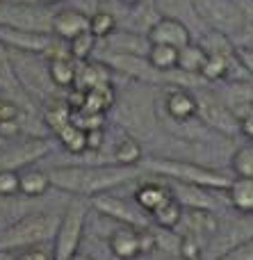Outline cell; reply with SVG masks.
<instances>
[{
	"instance_id": "obj_16",
	"label": "cell",
	"mask_w": 253,
	"mask_h": 260,
	"mask_svg": "<svg viewBox=\"0 0 253 260\" xmlns=\"http://www.w3.org/2000/svg\"><path fill=\"white\" fill-rule=\"evenodd\" d=\"M50 39H53V35H46V32H30V30H16V27L0 25V41L9 50L41 55L48 48Z\"/></svg>"
},
{
	"instance_id": "obj_34",
	"label": "cell",
	"mask_w": 253,
	"mask_h": 260,
	"mask_svg": "<svg viewBox=\"0 0 253 260\" xmlns=\"http://www.w3.org/2000/svg\"><path fill=\"white\" fill-rule=\"evenodd\" d=\"M205 251V244L199 238L190 233H180V249H178V256L183 260H201Z\"/></svg>"
},
{
	"instance_id": "obj_21",
	"label": "cell",
	"mask_w": 253,
	"mask_h": 260,
	"mask_svg": "<svg viewBox=\"0 0 253 260\" xmlns=\"http://www.w3.org/2000/svg\"><path fill=\"white\" fill-rule=\"evenodd\" d=\"M0 94H5L7 99L16 101V103H21V101H25V91L21 89V85H18V78L16 73H14V64H12V57H9V48L0 41Z\"/></svg>"
},
{
	"instance_id": "obj_22",
	"label": "cell",
	"mask_w": 253,
	"mask_h": 260,
	"mask_svg": "<svg viewBox=\"0 0 253 260\" xmlns=\"http://www.w3.org/2000/svg\"><path fill=\"white\" fill-rule=\"evenodd\" d=\"M226 199L228 206L235 208L240 215H253V178L233 176L226 187Z\"/></svg>"
},
{
	"instance_id": "obj_3",
	"label": "cell",
	"mask_w": 253,
	"mask_h": 260,
	"mask_svg": "<svg viewBox=\"0 0 253 260\" xmlns=\"http://www.w3.org/2000/svg\"><path fill=\"white\" fill-rule=\"evenodd\" d=\"M141 167L151 171L153 176H162V178H171L178 183H190V185H201V187L210 189H226L231 185V176L224 174L219 169H210V167L196 165V162L178 160V157H146L141 160Z\"/></svg>"
},
{
	"instance_id": "obj_41",
	"label": "cell",
	"mask_w": 253,
	"mask_h": 260,
	"mask_svg": "<svg viewBox=\"0 0 253 260\" xmlns=\"http://www.w3.org/2000/svg\"><path fill=\"white\" fill-rule=\"evenodd\" d=\"M240 135L253 142V117H242L240 119Z\"/></svg>"
},
{
	"instance_id": "obj_20",
	"label": "cell",
	"mask_w": 253,
	"mask_h": 260,
	"mask_svg": "<svg viewBox=\"0 0 253 260\" xmlns=\"http://www.w3.org/2000/svg\"><path fill=\"white\" fill-rule=\"evenodd\" d=\"M169 199H173V192H171V187L164 183H153V180H151V183H144L135 189V203L144 212H149V215L155 212L158 208H162Z\"/></svg>"
},
{
	"instance_id": "obj_28",
	"label": "cell",
	"mask_w": 253,
	"mask_h": 260,
	"mask_svg": "<svg viewBox=\"0 0 253 260\" xmlns=\"http://www.w3.org/2000/svg\"><path fill=\"white\" fill-rule=\"evenodd\" d=\"M48 71H50L55 87H76L78 59H73V57L53 59V62H48Z\"/></svg>"
},
{
	"instance_id": "obj_17",
	"label": "cell",
	"mask_w": 253,
	"mask_h": 260,
	"mask_svg": "<svg viewBox=\"0 0 253 260\" xmlns=\"http://www.w3.org/2000/svg\"><path fill=\"white\" fill-rule=\"evenodd\" d=\"M171 192L183 208H203V210H217V197L214 192H226V189H210L201 187V185H190V183H178L173 180Z\"/></svg>"
},
{
	"instance_id": "obj_27",
	"label": "cell",
	"mask_w": 253,
	"mask_h": 260,
	"mask_svg": "<svg viewBox=\"0 0 253 260\" xmlns=\"http://www.w3.org/2000/svg\"><path fill=\"white\" fill-rule=\"evenodd\" d=\"M178 53H180V48H173V46L151 44L149 53H146V59H149L158 71L169 73V71H173V69H178Z\"/></svg>"
},
{
	"instance_id": "obj_12",
	"label": "cell",
	"mask_w": 253,
	"mask_h": 260,
	"mask_svg": "<svg viewBox=\"0 0 253 260\" xmlns=\"http://www.w3.org/2000/svg\"><path fill=\"white\" fill-rule=\"evenodd\" d=\"M251 238H253V221L251 219L233 221V224L224 226V229L219 226L217 235L208 242L205 251L210 253V260H217V258H222L224 253L231 251V249L244 244L246 240H251Z\"/></svg>"
},
{
	"instance_id": "obj_13",
	"label": "cell",
	"mask_w": 253,
	"mask_h": 260,
	"mask_svg": "<svg viewBox=\"0 0 253 260\" xmlns=\"http://www.w3.org/2000/svg\"><path fill=\"white\" fill-rule=\"evenodd\" d=\"M219 219L214 210H203V208H185L183 212V221L176 231L183 229V233H190L194 238H199L201 242L208 247V242L217 235L219 231Z\"/></svg>"
},
{
	"instance_id": "obj_8",
	"label": "cell",
	"mask_w": 253,
	"mask_h": 260,
	"mask_svg": "<svg viewBox=\"0 0 253 260\" xmlns=\"http://www.w3.org/2000/svg\"><path fill=\"white\" fill-rule=\"evenodd\" d=\"M53 14L41 3H0V25L53 35Z\"/></svg>"
},
{
	"instance_id": "obj_38",
	"label": "cell",
	"mask_w": 253,
	"mask_h": 260,
	"mask_svg": "<svg viewBox=\"0 0 253 260\" xmlns=\"http://www.w3.org/2000/svg\"><path fill=\"white\" fill-rule=\"evenodd\" d=\"M21 256L16 260H53V253H48L44 247H30V249H23L18 251Z\"/></svg>"
},
{
	"instance_id": "obj_39",
	"label": "cell",
	"mask_w": 253,
	"mask_h": 260,
	"mask_svg": "<svg viewBox=\"0 0 253 260\" xmlns=\"http://www.w3.org/2000/svg\"><path fill=\"white\" fill-rule=\"evenodd\" d=\"M237 57L242 59L246 73H249V78L253 80V48L251 46H237Z\"/></svg>"
},
{
	"instance_id": "obj_29",
	"label": "cell",
	"mask_w": 253,
	"mask_h": 260,
	"mask_svg": "<svg viewBox=\"0 0 253 260\" xmlns=\"http://www.w3.org/2000/svg\"><path fill=\"white\" fill-rule=\"evenodd\" d=\"M57 139L64 144L66 151H71L73 155H80V153L87 151V130L82 126H78L76 121L66 123L62 130H57Z\"/></svg>"
},
{
	"instance_id": "obj_24",
	"label": "cell",
	"mask_w": 253,
	"mask_h": 260,
	"mask_svg": "<svg viewBox=\"0 0 253 260\" xmlns=\"http://www.w3.org/2000/svg\"><path fill=\"white\" fill-rule=\"evenodd\" d=\"M141 160H144V148H141V142L132 135H126L117 142L112 151V162L114 165H126V167H139Z\"/></svg>"
},
{
	"instance_id": "obj_14",
	"label": "cell",
	"mask_w": 253,
	"mask_h": 260,
	"mask_svg": "<svg viewBox=\"0 0 253 260\" xmlns=\"http://www.w3.org/2000/svg\"><path fill=\"white\" fill-rule=\"evenodd\" d=\"M146 37H149L151 44H167L173 48H183V46L192 44V32L187 23L171 16H160L151 25V30L146 32Z\"/></svg>"
},
{
	"instance_id": "obj_5",
	"label": "cell",
	"mask_w": 253,
	"mask_h": 260,
	"mask_svg": "<svg viewBox=\"0 0 253 260\" xmlns=\"http://www.w3.org/2000/svg\"><path fill=\"white\" fill-rule=\"evenodd\" d=\"M9 57L14 64V73L18 78V85L25 91V96H41L48 99L55 91V82L50 78L48 62L44 55L34 53H21V50H9Z\"/></svg>"
},
{
	"instance_id": "obj_18",
	"label": "cell",
	"mask_w": 253,
	"mask_h": 260,
	"mask_svg": "<svg viewBox=\"0 0 253 260\" xmlns=\"http://www.w3.org/2000/svg\"><path fill=\"white\" fill-rule=\"evenodd\" d=\"M82 32H89V14L80 12L76 7L59 9L53 14V35L64 41L76 39Z\"/></svg>"
},
{
	"instance_id": "obj_35",
	"label": "cell",
	"mask_w": 253,
	"mask_h": 260,
	"mask_svg": "<svg viewBox=\"0 0 253 260\" xmlns=\"http://www.w3.org/2000/svg\"><path fill=\"white\" fill-rule=\"evenodd\" d=\"M21 194V185H18V171L14 169H0V197L9 199Z\"/></svg>"
},
{
	"instance_id": "obj_7",
	"label": "cell",
	"mask_w": 253,
	"mask_h": 260,
	"mask_svg": "<svg viewBox=\"0 0 253 260\" xmlns=\"http://www.w3.org/2000/svg\"><path fill=\"white\" fill-rule=\"evenodd\" d=\"M196 101H199V119L208 130L219 133L224 137H235L240 135V117L235 114V110L222 101L214 91L210 89H199L196 91Z\"/></svg>"
},
{
	"instance_id": "obj_32",
	"label": "cell",
	"mask_w": 253,
	"mask_h": 260,
	"mask_svg": "<svg viewBox=\"0 0 253 260\" xmlns=\"http://www.w3.org/2000/svg\"><path fill=\"white\" fill-rule=\"evenodd\" d=\"M228 105H249L253 103V80L246 78V80H233L231 87H228Z\"/></svg>"
},
{
	"instance_id": "obj_45",
	"label": "cell",
	"mask_w": 253,
	"mask_h": 260,
	"mask_svg": "<svg viewBox=\"0 0 253 260\" xmlns=\"http://www.w3.org/2000/svg\"><path fill=\"white\" fill-rule=\"evenodd\" d=\"M5 226H7V221H5L3 217H0V233H3V231H5Z\"/></svg>"
},
{
	"instance_id": "obj_2",
	"label": "cell",
	"mask_w": 253,
	"mask_h": 260,
	"mask_svg": "<svg viewBox=\"0 0 253 260\" xmlns=\"http://www.w3.org/2000/svg\"><path fill=\"white\" fill-rule=\"evenodd\" d=\"M59 217L50 212H30L5 226L0 233V251H23L30 247H44L57 235Z\"/></svg>"
},
{
	"instance_id": "obj_10",
	"label": "cell",
	"mask_w": 253,
	"mask_h": 260,
	"mask_svg": "<svg viewBox=\"0 0 253 260\" xmlns=\"http://www.w3.org/2000/svg\"><path fill=\"white\" fill-rule=\"evenodd\" d=\"M91 206H94L100 215L110 217V219L119 221V224L135 226V229H149V226H153L149 212H144L139 206L135 208L132 203H128L126 199H119L110 192L91 197Z\"/></svg>"
},
{
	"instance_id": "obj_31",
	"label": "cell",
	"mask_w": 253,
	"mask_h": 260,
	"mask_svg": "<svg viewBox=\"0 0 253 260\" xmlns=\"http://www.w3.org/2000/svg\"><path fill=\"white\" fill-rule=\"evenodd\" d=\"M231 169L240 178H253V142L235 148L231 155Z\"/></svg>"
},
{
	"instance_id": "obj_44",
	"label": "cell",
	"mask_w": 253,
	"mask_h": 260,
	"mask_svg": "<svg viewBox=\"0 0 253 260\" xmlns=\"http://www.w3.org/2000/svg\"><path fill=\"white\" fill-rule=\"evenodd\" d=\"M0 3H37V0H0Z\"/></svg>"
},
{
	"instance_id": "obj_9",
	"label": "cell",
	"mask_w": 253,
	"mask_h": 260,
	"mask_svg": "<svg viewBox=\"0 0 253 260\" xmlns=\"http://www.w3.org/2000/svg\"><path fill=\"white\" fill-rule=\"evenodd\" d=\"M53 151V142L48 137H27L21 142H14L0 151V169L21 171L25 167H32L37 160L46 157Z\"/></svg>"
},
{
	"instance_id": "obj_1",
	"label": "cell",
	"mask_w": 253,
	"mask_h": 260,
	"mask_svg": "<svg viewBox=\"0 0 253 260\" xmlns=\"http://www.w3.org/2000/svg\"><path fill=\"white\" fill-rule=\"evenodd\" d=\"M144 167H126V165H64L55 167L50 174L53 187L68 192L71 197L91 199L96 194L110 192L119 185L135 180L144 174Z\"/></svg>"
},
{
	"instance_id": "obj_11",
	"label": "cell",
	"mask_w": 253,
	"mask_h": 260,
	"mask_svg": "<svg viewBox=\"0 0 253 260\" xmlns=\"http://www.w3.org/2000/svg\"><path fill=\"white\" fill-rule=\"evenodd\" d=\"M114 105H117L119 123L130 130L132 137L151 130V123H153V110H151V105H153V101H146L144 103V89L141 91L130 89V94H128L126 99L117 101Z\"/></svg>"
},
{
	"instance_id": "obj_33",
	"label": "cell",
	"mask_w": 253,
	"mask_h": 260,
	"mask_svg": "<svg viewBox=\"0 0 253 260\" xmlns=\"http://www.w3.org/2000/svg\"><path fill=\"white\" fill-rule=\"evenodd\" d=\"M68 48H71L73 59L85 62V59L89 57V55L94 53V48H96V37L91 35V32H82V35H78L76 39L68 41Z\"/></svg>"
},
{
	"instance_id": "obj_26",
	"label": "cell",
	"mask_w": 253,
	"mask_h": 260,
	"mask_svg": "<svg viewBox=\"0 0 253 260\" xmlns=\"http://www.w3.org/2000/svg\"><path fill=\"white\" fill-rule=\"evenodd\" d=\"M208 57L210 53L201 44H187L178 53V69L185 73H199L201 76V69L208 62Z\"/></svg>"
},
{
	"instance_id": "obj_25",
	"label": "cell",
	"mask_w": 253,
	"mask_h": 260,
	"mask_svg": "<svg viewBox=\"0 0 253 260\" xmlns=\"http://www.w3.org/2000/svg\"><path fill=\"white\" fill-rule=\"evenodd\" d=\"M183 212H185L183 203L173 197V199H169L162 208H158L155 212H151V221H153L155 229L176 231L178 226H180V221H183Z\"/></svg>"
},
{
	"instance_id": "obj_43",
	"label": "cell",
	"mask_w": 253,
	"mask_h": 260,
	"mask_svg": "<svg viewBox=\"0 0 253 260\" xmlns=\"http://www.w3.org/2000/svg\"><path fill=\"white\" fill-rule=\"evenodd\" d=\"M37 3H41V5H48V7H50V5H57V3H62V0H37Z\"/></svg>"
},
{
	"instance_id": "obj_23",
	"label": "cell",
	"mask_w": 253,
	"mask_h": 260,
	"mask_svg": "<svg viewBox=\"0 0 253 260\" xmlns=\"http://www.w3.org/2000/svg\"><path fill=\"white\" fill-rule=\"evenodd\" d=\"M18 185H21L23 197H44V194L53 187V180H50L48 171L34 169V167H25V169L18 171Z\"/></svg>"
},
{
	"instance_id": "obj_37",
	"label": "cell",
	"mask_w": 253,
	"mask_h": 260,
	"mask_svg": "<svg viewBox=\"0 0 253 260\" xmlns=\"http://www.w3.org/2000/svg\"><path fill=\"white\" fill-rule=\"evenodd\" d=\"M217 260H253V238L246 240L244 244H240V247L231 249L228 253H224L222 258Z\"/></svg>"
},
{
	"instance_id": "obj_36",
	"label": "cell",
	"mask_w": 253,
	"mask_h": 260,
	"mask_svg": "<svg viewBox=\"0 0 253 260\" xmlns=\"http://www.w3.org/2000/svg\"><path fill=\"white\" fill-rule=\"evenodd\" d=\"M21 117H23L21 103H16V101L7 99V96H0V123L14 121V119H21Z\"/></svg>"
},
{
	"instance_id": "obj_30",
	"label": "cell",
	"mask_w": 253,
	"mask_h": 260,
	"mask_svg": "<svg viewBox=\"0 0 253 260\" xmlns=\"http://www.w3.org/2000/svg\"><path fill=\"white\" fill-rule=\"evenodd\" d=\"M89 32L96 39H107L112 32H117V16L107 9H98L89 16Z\"/></svg>"
},
{
	"instance_id": "obj_4",
	"label": "cell",
	"mask_w": 253,
	"mask_h": 260,
	"mask_svg": "<svg viewBox=\"0 0 253 260\" xmlns=\"http://www.w3.org/2000/svg\"><path fill=\"white\" fill-rule=\"evenodd\" d=\"M87 212H89V201L85 197H71L68 206L64 208L62 217H59L55 247H53V260H71L78 253L82 242V233H85Z\"/></svg>"
},
{
	"instance_id": "obj_42",
	"label": "cell",
	"mask_w": 253,
	"mask_h": 260,
	"mask_svg": "<svg viewBox=\"0 0 253 260\" xmlns=\"http://www.w3.org/2000/svg\"><path fill=\"white\" fill-rule=\"evenodd\" d=\"M71 260H94V258H91V256H87V253H80V251H78V253H76V256H73Z\"/></svg>"
},
{
	"instance_id": "obj_40",
	"label": "cell",
	"mask_w": 253,
	"mask_h": 260,
	"mask_svg": "<svg viewBox=\"0 0 253 260\" xmlns=\"http://www.w3.org/2000/svg\"><path fill=\"white\" fill-rule=\"evenodd\" d=\"M98 5H100V0H73V7L85 12V14H89V16L94 12H98Z\"/></svg>"
},
{
	"instance_id": "obj_19",
	"label": "cell",
	"mask_w": 253,
	"mask_h": 260,
	"mask_svg": "<svg viewBox=\"0 0 253 260\" xmlns=\"http://www.w3.org/2000/svg\"><path fill=\"white\" fill-rule=\"evenodd\" d=\"M107 247L114 258L119 260H135L141 256V244H139V229L135 226L121 224L117 231H112L107 238Z\"/></svg>"
},
{
	"instance_id": "obj_6",
	"label": "cell",
	"mask_w": 253,
	"mask_h": 260,
	"mask_svg": "<svg viewBox=\"0 0 253 260\" xmlns=\"http://www.w3.org/2000/svg\"><path fill=\"white\" fill-rule=\"evenodd\" d=\"M196 18L205 23L210 30L222 35H237L246 27V12L235 0H192Z\"/></svg>"
},
{
	"instance_id": "obj_15",
	"label": "cell",
	"mask_w": 253,
	"mask_h": 260,
	"mask_svg": "<svg viewBox=\"0 0 253 260\" xmlns=\"http://www.w3.org/2000/svg\"><path fill=\"white\" fill-rule=\"evenodd\" d=\"M164 112L169 119L178 123H190L199 114V101H196V91L187 89V87H171L164 96Z\"/></svg>"
}]
</instances>
